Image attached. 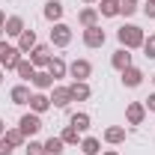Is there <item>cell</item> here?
Listing matches in <instances>:
<instances>
[{"instance_id": "6da1fadb", "label": "cell", "mask_w": 155, "mask_h": 155, "mask_svg": "<svg viewBox=\"0 0 155 155\" xmlns=\"http://www.w3.org/2000/svg\"><path fill=\"white\" fill-rule=\"evenodd\" d=\"M116 39H119V45H122V48L134 51V48H143L146 33H143V27H137V24H122V27L116 30Z\"/></svg>"}, {"instance_id": "7a4b0ae2", "label": "cell", "mask_w": 155, "mask_h": 155, "mask_svg": "<svg viewBox=\"0 0 155 155\" xmlns=\"http://www.w3.org/2000/svg\"><path fill=\"white\" fill-rule=\"evenodd\" d=\"M21 54L18 51V45H9L6 39H0V69H15L21 63Z\"/></svg>"}, {"instance_id": "3957f363", "label": "cell", "mask_w": 155, "mask_h": 155, "mask_svg": "<svg viewBox=\"0 0 155 155\" xmlns=\"http://www.w3.org/2000/svg\"><path fill=\"white\" fill-rule=\"evenodd\" d=\"M72 39H75V33H72L69 24H63V21L51 24V45H54V48H69Z\"/></svg>"}, {"instance_id": "277c9868", "label": "cell", "mask_w": 155, "mask_h": 155, "mask_svg": "<svg viewBox=\"0 0 155 155\" xmlns=\"http://www.w3.org/2000/svg\"><path fill=\"white\" fill-rule=\"evenodd\" d=\"M18 128H21V134L27 137V140H30V137H36L39 131H42V116L33 114V110H27V114L18 119Z\"/></svg>"}, {"instance_id": "5b68a950", "label": "cell", "mask_w": 155, "mask_h": 155, "mask_svg": "<svg viewBox=\"0 0 155 155\" xmlns=\"http://www.w3.org/2000/svg\"><path fill=\"white\" fill-rule=\"evenodd\" d=\"M90 75H93V63L90 60H72L69 63V78L72 81H90Z\"/></svg>"}, {"instance_id": "8992f818", "label": "cell", "mask_w": 155, "mask_h": 155, "mask_svg": "<svg viewBox=\"0 0 155 155\" xmlns=\"http://www.w3.org/2000/svg\"><path fill=\"white\" fill-rule=\"evenodd\" d=\"M72 101H75V98H72V90H69L66 84H54V87H51V104H54V107L63 110V107H69Z\"/></svg>"}, {"instance_id": "52a82bcc", "label": "cell", "mask_w": 155, "mask_h": 155, "mask_svg": "<svg viewBox=\"0 0 155 155\" xmlns=\"http://www.w3.org/2000/svg\"><path fill=\"white\" fill-rule=\"evenodd\" d=\"M51 57H54V54H51V45H36V48H33V51L27 54V60H30V63H33L36 69H48Z\"/></svg>"}, {"instance_id": "ba28073f", "label": "cell", "mask_w": 155, "mask_h": 155, "mask_svg": "<svg viewBox=\"0 0 155 155\" xmlns=\"http://www.w3.org/2000/svg\"><path fill=\"white\" fill-rule=\"evenodd\" d=\"M146 114H149V110H146L143 101H128V107H125V122H128V125H140V122L146 119Z\"/></svg>"}, {"instance_id": "9c48e42d", "label": "cell", "mask_w": 155, "mask_h": 155, "mask_svg": "<svg viewBox=\"0 0 155 155\" xmlns=\"http://www.w3.org/2000/svg\"><path fill=\"white\" fill-rule=\"evenodd\" d=\"M104 42H107V33H104L98 24H96V27H87V30H84V45H87V48H101Z\"/></svg>"}, {"instance_id": "30bf717a", "label": "cell", "mask_w": 155, "mask_h": 155, "mask_svg": "<svg viewBox=\"0 0 155 155\" xmlns=\"http://www.w3.org/2000/svg\"><path fill=\"white\" fill-rule=\"evenodd\" d=\"M110 66H114L116 72H125L128 66H134V63H131V51L119 45V48H116L114 54H110Z\"/></svg>"}, {"instance_id": "8fae6325", "label": "cell", "mask_w": 155, "mask_h": 155, "mask_svg": "<svg viewBox=\"0 0 155 155\" xmlns=\"http://www.w3.org/2000/svg\"><path fill=\"white\" fill-rule=\"evenodd\" d=\"M122 78V87H128V90H137L140 84H143V69H137V66H128L125 72H119Z\"/></svg>"}, {"instance_id": "7c38bea8", "label": "cell", "mask_w": 155, "mask_h": 155, "mask_svg": "<svg viewBox=\"0 0 155 155\" xmlns=\"http://www.w3.org/2000/svg\"><path fill=\"white\" fill-rule=\"evenodd\" d=\"M27 107H30V110H33V114H45V110H51V107H54V104H51V96H48V93H33V96H30V104H27Z\"/></svg>"}, {"instance_id": "4fadbf2b", "label": "cell", "mask_w": 155, "mask_h": 155, "mask_svg": "<svg viewBox=\"0 0 155 155\" xmlns=\"http://www.w3.org/2000/svg\"><path fill=\"white\" fill-rule=\"evenodd\" d=\"M63 12H66V6H63L60 0H48V3H45V9H42V15H45V21H51V24H57V21H63Z\"/></svg>"}, {"instance_id": "5bb4252c", "label": "cell", "mask_w": 155, "mask_h": 155, "mask_svg": "<svg viewBox=\"0 0 155 155\" xmlns=\"http://www.w3.org/2000/svg\"><path fill=\"white\" fill-rule=\"evenodd\" d=\"M30 96H33V90H30L27 84H15V87H12V93H9V98H12V104H18V107H24V104H30Z\"/></svg>"}, {"instance_id": "9a60e30c", "label": "cell", "mask_w": 155, "mask_h": 155, "mask_svg": "<svg viewBox=\"0 0 155 155\" xmlns=\"http://www.w3.org/2000/svg\"><path fill=\"white\" fill-rule=\"evenodd\" d=\"M30 84L36 87L39 93H45V90H51V87H54L57 81L51 78V72H48V69H36V75H33V81H30Z\"/></svg>"}, {"instance_id": "2e32d148", "label": "cell", "mask_w": 155, "mask_h": 155, "mask_svg": "<svg viewBox=\"0 0 155 155\" xmlns=\"http://www.w3.org/2000/svg\"><path fill=\"white\" fill-rule=\"evenodd\" d=\"M24 30H27V24H24V18H21V15H9V18H6V24H3V33H6V36H15V39H18Z\"/></svg>"}, {"instance_id": "e0dca14e", "label": "cell", "mask_w": 155, "mask_h": 155, "mask_svg": "<svg viewBox=\"0 0 155 155\" xmlns=\"http://www.w3.org/2000/svg\"><path fill=\"white\" fill-rule=\"evenodd\" d=\"M48 72H51V78H54V81H60V78L69 75V63L60 57V54H54V57H51V63H48Z\"/></svg>"}, {"instance_id": "ac0fdd59", "label": "cell", "mask_w": 155, "mask_h": 155, "mask_svg": "<svg viewBox=\"0 0 155 155\" xmlns=\"http://www.w3.org/2000/svg\"><path fill=\"white\" fill-rule=\"evenodd\" d=\"M78 24H81L84 30H87V27H96L98 24V9L96 6H84V9L78 12Z\"/></svg>"}, {"instance_id": "d6986e66", "label": "cell", "mask_w": 155, "mask_h": 155, "mask_svg": "<svg viewBox=\"0 0 155 155\" xmlns=\"http://www.w3.org/2000/svg\"><path fill=\"white\" fill-rule=\"evenodd\" d=\"M69 125H72V128H78V131L84 134V131H90V125H93V116L87 114V110H78V114H72Z\"/></svg>"}, {"instance_id": "ffe728a7", "label": "cell", "mask_w": 155, "mask_h": 155, "mask_svg": "<svg viewBox=\"0 0 155 155\" xmlns=\"http://www.w3.org/2000/svg\"><path fill=\"white\" fill-rule=\"evenodd\" d=\"M36 45H39L36 30H24V33L18 36V51H21V54H30V51H33Z\"/></svg>"}, {"instance_id": "44dd1931", "label": "cell", "mask_w": 155, "mask_h": 155, "mask_svg": "<svg viewBox=\"0 0 155 155\" xmlns=\"http://www.w3.org/2000/svg\"><path fill=\"white\" fill-rule=\"evenodd\" d=\"M69 90H72V98H75V101H87V98L93 96V90H90L87 81H72Z\"/></svg>"}, {"instance_id": "7402d4cb", "label": "cell", "mask_w": 155, "mask_h": 155, "mask_svg": "<svg viewBox=\"0 0 155 155\" xmlns=\"http://www.w3.org/2000/svg\"><path fill=\"white\" fill-rule=\"evenodd\" d=\"M104 143H110V146L125 143V128H122V125H107V128H104Z\"/></svg>"}, {"instance_id": "603a6c76", "label": "cell", "mask_w": 155, "mask_h": 155, "mask_svg": "<svg viewBox=\"0 0 155 155\" xmlns=\"http://www.w3.org/2000/svg\"><path fill=\"white\" fill-rule=\"evenodd\" d=\"M15 72H18L21 84H30V81H33V75H36V66H33V63H30L27 57H21V63L15 66Z\"/></svg>"}, {"instance_id": "cb8c5ba5", "label": "cell", "mask_w": 155, "mask_h": 155, "mask_svg": "<svg viewBox=\"0 0 155 155\" xmlns=\"http://www.w3.org/2000/svg\"><path fill=\"white\" fill-rule=\"evenodd\" d=\"M78 149L84 155H101V140H98V137H81Z\"/></svg>"}, {"instance_id": "d4e9b609", "label": "cell", "mask_w": 155, "mask_h": 155, "mask_svg": "<svg viewBox=\"0 0 155 155\" xmlns=\"http://www.w3.org/2000/svg\"><path fill=\"white\" fill-rule=\"evenodd\" d=\"M98 15L101 18H116L119 15V0H98Z\"/></svg>"}, {"instance_id": "484cf974", "label": "cell", "mask_w": 155, "mask_h": 155, "mask_svg": "<svg viewBox=\"0 0 155 155\" xmlns=\"http://www.w3.org/2000/svg\"><path fill=\"white\" fill-rule=\"evenodd\" d=\"M3 137L12 143V149H21V146H27V137L21 134V128H18V125H15V128H6V131H3Z\"/></svg>"}, {"instance_id": "4316f807", "label": "cell", "mask_w": 155, "mask_h": 155, "mask_svg": "<svg viewBox=\"0 0 155 155\" xmlns=\"http://www.w3.org/2000/svg\"><path fill=\"white\" fill-rule=\"evenodd\" d=\"M45 152H48V155H63V152H66V143H63V137H54V134H51V137H48V140H45Z\"/></svg>"}, {"instance_id": "83f0119b", "label": "cell", "mask_w": 155, "mask_h": 155, "mask_svg": "<svg viewBox=\"0 0 155 155\" xmlns=\"http://www.w3.org/2000/svg\"><path fill=\"white\" fill-rule=\"evenodd\" d=\"M60 137H63V143H66V146H78V143H81V131H78V128H72V125H66Z\"/></svg>"}, {"instance_id": "f1b7e54d", "label": "cell", "mask_w": 155, "mask_h": 155, "mask_svg": "<svg viewBox=\"0 0 155 155\" xmlns=\"http://www.w3.org/2000/svg\"><path fill=\"white\" fill-rule=\"evenodd\" d=\"M24 152H27V155H48V152H45V143H39V140H33V137L27 140Z\"/></svg>"}, {"instance_id": "f546056e", "label": "cell", "mask_w": 155, "mask_h": 155, "mask_svg": "<svg viewBox=\"0 0 155 155\" xmlns=\"http://www.w3.org/2000/svg\"><path fill=\"white\" fill-rule=\"evenodd\" d=\"M137 3H131V0H119V15H125V18H131V15H137Z\"/></svg>"}, {"instance_id": "4dcf8cb0", "label": "cell", "mask_w": 155, "mask_h": 155, "mask_svg": "<svg viewBox=\"0 0 155 155\" xmlns=\"http://www.w3.org/2000/svg\"><path fill=\"white\" fill-rule=\"evenodd\" d=\"M143 54H146V60H155V33L146 36V42H143Z\"/></svg>"}, {"instance_id": "1f68e13d", "label": "cell", "mask_w": 155, "mask_h": 155, "mask_svg": "<svg viewBox=\"0 0 155 155\" xmlns=\"http://www.w3.org/2000/svg\"><path fill=\"white\" fill-rule=\"evenodd\" d=\"M15 149H12V143L6 140V137H0V155H12Z\"/></svg>"}, {"instance_id": "d6a6232c", "label": "cell", "mask_w": 155, "mask_h": 155, "mask_svg": "<svg viewBox=\"0 0 155 155\" xmlns=\"http://www.w3.org/2000/svg\"><path fill=\"white\" fill-rule=\"evenodd\" d=\"M143 15H146V18H155V0H146V6H143Z\"/></svg>"}, {"instance_id": "836d02e7", "label": "cell", "mask_w": 155, "mask_h": 155, "mask_svg": "<svg viewBox=\"0 0 155 155\" xmlns=\"http://www.w3.org/2000/svg\"><path fill=\"white\" fill-rule=\"evenodd\" d=\"M143 104H146V110H149V114H155V93H149V98H146Z\"/></svg>"}, {"instance_id": "e575fe53", "label": "cell", "mask_w": 155, "mask_h": 155, "mask_svg": "<svg viewBox=\"0 0 155 155\" xmlns=\"http://www.w3.org/2000/svg\"><path fill=\"white\" fill-rule=\"evenodd\" d=\"M6 18H9V15H6V12H3V9H0V27H3V24H6Z\"/></svg>"}, {"instance_id": "d590c367", "label": "cell", "mask_w": 155, "mask_h": 155, "mask_svg": "<svg viewBox=\"0 0 155 155\" xmlns=\"http://www.w3.org/2000/svg\"><path fill=\"white\" fill-rule=\"evenodd\" d=\"M3 131H6V122H3V116H0V137H3Z\"/></svg>"}, {"instance_id": "8d00e7d4", "label": "cell", "mask_w": 155, "mask_h": 155, "mask_svg": "<svg viewBox=\"0 0 155 155\" xmlns=\"http://www.w3.org/2000/svg\"><path fill=\"white\" fill-rule=\"evenodd\" d=\"M101 155H119V152H116V149H104Z\"/></svg>"}, {"instance_id": "74e56055", "label": "cell", "mask_w": 155, "mask_h": 155, "mask_svg": "<svg viewBox=\"0 0 155 155\" xmlns=\"http://www.w3.org/2000/svg\"><path fill=\"white\" fill-rule=\"evenodd\" d=\"M84 3H87V6H93V3H98V0H84Z\"/></svg>"}, {"instance_id": "f35d334b", "label": "cell", "mask_w": 155, "mask_h": 155, "mask_svg": "<svg viewBox=\"0 0 155 155\" xmlns=\"http://www.w3.org/2000/svg\"><path fill=\"white\" fill-rule=\"evenodd\" d=\"M3 36H6V33H3V27H0V39H3Z\"/></svg>"}, {"instance_id": "ab89813d", "label": "cell", "mask_w": 155, "mask_h": 155, "mask_svg": "<svg viewBox=\"0 0 155 155\" xmlns=\"http://www.w3.org/2000/svg\"><path fill=\"white\" fill-rule=\"evenodd\" d=\"M0 84H3V69H0Z\"/></svg>"}, {"instance_id": "60d3db41", "label": "cell", "mask_w": 155, "mask_h": 155, "mask_svg": "<svg viewBox=\"0 0 155 155\" xmlns=\"http://www.w3.org/2000/svg\"><path fill=\"white\" fill-rule=\"evenodd\" d=\"M131 3H140V0H131Z\"/></svg>"}, {"instance_id": "b9f144b4", "label": "cell", "mask_w": 155, "mask_h": 155, "mask_svg": "<svg viewBox=\"0 0 155 155\" xmlns=\"http://www.w3.org/2000/svg\"><path fill=\"white\" fill-rule=\"evenodd\" d=\"M152 84H155V75H152Z\"/></svg>"}]
</instances>
